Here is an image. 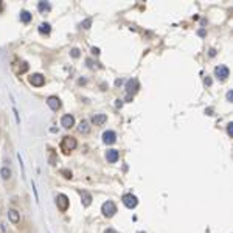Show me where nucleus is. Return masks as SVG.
<instances>
[{"mask_svg": "<svg viewBox=\"0 0 233 233\" xmlns=\"http://www.w3.org/2000/svg\"><path fill=\"white\" fill-rule=\"evenodd\" d=\"M227 132H228L230 137L233 135V123H228V124H227Z\"/></svg>", "mask_w": 233, "mask_h": 233, "instance_id": "27", "label": "nucleus"}, {"mask_svg": "<svg viewBox=\"0 0 233 233\" xmlns=\"http://www.w3.org/2000/svg\"><path fill=\"white\" fill-rule=\"evenodd\" d=\"M90 121L95 126H103L107 121V115H104V113H95V115H92Z\"/></svg>", "mask_w": 233, "mask_h": 233, "instance_id": "9", "label": "nucleus"}, {"mask_svg": "<svg viewBox=\"0 0 233 233\" xmlns=\"http://www.w3.org/2000/svg\"><path fill=\"white\" fill-rule=\"evenodd\" d=\"M123 204H124V207H128V208H135L137 207V204H138V199H137V196H134L132 193H129V194H124L123 196Z\"/></svg>", "mask_w": 233, "mask_h": 233, "instance_id": "3", "label": "nucleus"}, {"mask_svg": "<svg viewBox=\"0 0 233 233\" xmlns=\"http://www.w3.org/2000/svg\"><path fill=\"white\" fill-rule=\"evenodd\" d=\"M76 146H78L76 138H75V137H70V135L64 137V138H62V142H61V149H62V152H64V154H68L70 151H75V149H76Z\"/></svg>", "mask_w": 233, "mask_h": 233, "instance_id": "1", "label": "nucleus"}, {"mask_svg": "<svg viewBox=\"0 0 233 233\" xmlns=\"http://www.w3.org/2000/svg\"><path fill=\"white\" fill-rule=\"evenodd\" d=\"M90 25H92V17H87L86 20H82V23H81V27L84 28V30H89L90 28Z\"/></svg>", "mask_w": 233, "mask_h": 233, "instance_id": "21", "label": "nucleus"}, {"mask_svg": "<svg viewBox=\"0 0 233 233\" xmlns=\"http://www.w3.org/2000/svg\"><path fill=\"white\" fill-rule=\"evenodd\" d=\"M138 79H135V78H132V79H129L128 82H126V92H128V95H131V97H134V93L138 90Z\"/></svg>", "mask_w": 233, "mask_h": 233, "instance_id": "7", "label": "nucleus"}, {"mask_svg": "<svg viewBox=\"0 0 233 233\" xmlns=\"http://www.w3.org/2000/svg\"><path fill=\"white\" fill-rule=\"evenodd\" d=\"M61 174L65 177V179H72V171H68V170H61Z\"/></svg>", "mask_w": 233, "mask_h": 233, "instance_id": "22", "label": "nucleus"}, {"mask_svg": "<svg viewBox=\"0 0 233 233\" xmlns=\"http://www.w3.org/2000/svg\"><path fill=\"white\" fill-rule=\"evenodd\" d=\"M61 126L65 128V129L73 128V126H75V118H73V115H70V113L64 115L62 118H61Z\"/></svg>", "mask_w": 233, "mask_h": 233, "instance_id": "8", "label": "nucleus"}, {"mask_svg": "<svg viewBox=\"0 0 233 233\" xmlns=\"http://www.w3.org/2000/svg\"><path fill=\"white\" fill-rule=\"evenodd\" d=\"M92 53L95 55V56H98V55H100V48H97V47H93V48H92Z\"/></svg>", "mask_w": 233, "mask_h": 233, "instance_id": "30", "label": "nucleus"}, {"mask_svg": "<svg viewBox=\"0 0 233 233\" xmlns=\"http://www.w3.org/2000/svg\"><path fill=\"white\" fill-rule=\"evenodd\" d=\"M8 218H10V221L13 224H19L20 222V213L16 212V210H10V212H8Z\"/></svg>", "mask_w": 233, "mask_h": 233, "instance_id": "13", "label": "nucleus"}, {"mask_svg": "<svg viewBox=\"0 0 233 233\" xmlns=\"http://www.w3.org/2000/svg\"><path fill=\"white\" fill-rule=\"evenodd\" d=\"M68 204H70V201H68V197L65 194H58L56 196V205H58V208L61 210V212H67Z\"/></svg>", "mask_w": 233, "mask_h": 233, "instance_id": "4", "label": "nucleus"}, {"mask_svg": "<svg viewBox=\"0 0 233 233\" xmlns=\"http://www.w3.org/2000/svg\"><path fill=\"white\" fill-rule=\"evenodd\" d=\"M215 73H216V76H218L221 81H225V79L230 76V70H228L225 65H218V67L215 68Z\"/></svg>", "mask_w": 233, "mask_h": 233, "instance_id": "5", "label": "nucleus"}, {"mask_svg": "<svg viewBox=\"0 0 233 233\" xmlns=\"http://www.w3.org/2000/svg\"><path fill=\"white\" fill-rule=\"evenodd\" d=\"M227 101H230V103L233 101V92H231V90L227 92Z\"/></svg>", "mask_w": 233, "mask_h": 233, "instance_id": "28", "label": "nucleus"}, {"mask_svg": "<svg viewBox=\"0 0 233 233\" xmlns=\"http://www.w3.org/2000/svg\"><path fill=\"white\" fill-rule=\"evenodd\" d=\"M20 20H22L23 23H28V22L31 20V14H30L28 11H25V10L20 11Z\"/></svg>", "mask_w": 233, "mask_h": 233, "instance_id": "18", "label": "nucleus"}, {"mask_svg": "<svg viewBox=\"0 0 233 233\" xmlns=\"http://www.w3.org/2000/svg\"><path fill=\"white\" fill-rule=\"evenodd\" d=\"M0 174H2V179H3V180H8V179L11 177V170H10L8 166H3L2 170H0Z\"/></svg>", "mask_w": 233, "mask_h": 233, "instance_id": "19", "label": "nucleus"}, {"mask_svg": "<svg viewBox=\"0 0 233 233\" xmlns=\"http://www.w3.org/2000/svg\"><path fill=\"white\" fill-rule=\"evenodd\" d=\"M104 233H116V230H113V228H107Z\"/></svg>", "mask_w": 233, "mask_h": 233, "instance_id": "31", "label": "nucleus"}, {"mask_svg": "<svg viewBox=\"0 0 233 233\" xmlns=\"http://www.w3.org/2000/svg\"><path fill=\"white\" fill-rule=\"evenodd\" d=\"M47 104L52 110H59L61 109V100L58 97H48L47 98Z\"/></svg>", "mask_w": 233, "mask_h": 233, "instance_id": "11", "label": "nucleus"}, {"mask_svg": "<svg viewBox=\"0 0 233 233\" xmlns=\"http://www.w3.org/2000/svg\"><path fill=\"white\" fill-rule=\"evenodd\" d=\"M70 55H72L73 58H79V55H81V53H79V50H78V48H73L72 52H70Z\"/></svg>", "mask_w": 233, "mask_h": 233, "instance_id": "26", "label": "nucleus"}, {"mask_svg": "<svg viewBox=\"0 0 233 233\" xmlns=\"http://www.w3.org/2000/svg\"><path fill=\"white\" fill-rule=\"evenodd\" d=\"M13 113H14V116H16V123L20 124V116H19V112H17L16 107H13Z\"/></svg>", "mask_w": 233, "mask_h": 233, "instance_id": "24", "label": "nucleus"}, {"mask_svg": "<svg viewBox=\"0 0 233 233\" xmlns=\"http://www.w3.org/2000/svg\"><path fill=\"white\" fill-rule=\"evenodd\" d=\"M27 70H28V64H27V62H22V65L19 67V73H25Z\"/></svg>", "mask_w": 233, "mask_h": 233, "instance_id": "23", "label": "nucleus"}, {"mask_svg": "<svg viewBox=\"0 0 233 233\" xmlns=\"http://www.w3.org/2000/svg\"><path fill=\"white\" fill-rule=\"evenodd\" d=\"M48 162H50V165H56L58 163V157L53 149H50V152H48Z\"/></svg>", "mask_w": 233, "mask_h": 233, "instance_id": "20", "label": "nucleus"}, {"mask_svg": "<svg viewBox=\"0 0 233 233\" xmlns=\"http://www.w3.org/2000/svg\"><path fill=\"white\" fill-rule=\"evenodd\" d=\"M31 185H33V191H34V196H36V202L39 204V194H37V188H36V183H34V182H31Z\"/></svg>", "mask_w": 233, "mask_h": 233, "instance_id": "25", "label": "nucleus"}, {"mask_svg": "<svg viewBox=\"0 0 233 233\" xmlns=\"http://www.w3.org/2000/svg\"><path fill=\"white\" fill-rule=\"evenodd\" d=\"M204 84H205V86H208V87H210V86H212V78H210V76H207V78H205V79H204Z\"/></svg>", "mask_w": 233, "mask_h": 233, "instance_id": "29", "label": "nucleus"}, {"mask_svg": "<svg viewBox=\"0 0 233 233\" xmlns=\"http://www.w3.org/2000/svg\"><path fill=\"white\" fill-rule=\"evenodd\" d=\"M81 202H82L84 207H89L92 204V194L89 191H82L81 193Z\"/></svg>", "mask_w": 233, "mask_h": 233, "instance_id": "14", "label": "nucleus"}, {"mask_svg": "<svg viewBox=\"0 0 233 233\" xmlns=\"http://www.w3.org/2000/svg\"><path fill=\"white\" fill-rule=\"evenodd\" d=\"M101 213H103L106 218H112V216L116 213V205H115L112 201H106V202L101 205Z\"/></svg>", "mask_w": 233, "mask_h": 233, "instance_id": "2", "label": "nucleus"}, {"mask_svg": "<svg viewBox=\"0 0 233 233\" xmlns=\"http://www.w3.org/2000/svg\"><path fill=\"white\" fill-rule=\"evenodd\" d=\"M138 233H143V231H138Z\"/></svg>", "mask_w": 233, "mask_h": 233, "instance_id": "32", "label": "nucleus"}, {"mask_svg": "<svg viewBox=\"0 0 233 233\" xmlns=\"http://www.w3.org/2000/svg\"><path fill=\"white\" fill-rule=\"evenodd\" d=\"M37 10H39V13L45 14V13H48L52 10V6H50V3H47V2H39L37 3Z\"/></svg>", "mask_w": 233, "mask_h": 233, "instance_id": "16", "label": "nucleus"}, {"mask_svg": "<svg viewBox=\"0 0 233 233\" xmlns=\"http://www.w3.org/2000/svg\"><path fill=\"white\" fill-rule=\"evenodd\" d=\"M39 33L40 34H50V31H52V27H50V23H40V25H39Z\"/></svg>", "mask_w": 233, "mask_h": 233, "instance_id": "17", "label": "nucleus"}, {"mask_svg": "<svg viewBox=\"0 0 233 233\" xmlns=\"http://www.w3.org/2000/svg\"><path fill=\"white\" fill-rule=\"evenodd\" d=\"M106 159H107L109 163H116V160L120 159V154H118V151H116V149H109L106 152Z\"/></svg>", "mask_w": 233, "mask_h": 233, "instance_id": "12", "label": "nucleus"}, {"mask_svg": "<svg viewBox=\"0 0 233 233\" xmlns=\"http://www.w3.org/2000/svg\"><path fill=\"white\" fill-rule=\"evenodd\" d=\"M28 81H30V84L34 86V87H42V86L45 84V78H44L40 73H33V75L28 78Z\"/></svg>", "mask_w": 233, "mask_h": 233, "instance_id": "6", "label": "nucleus"}, {"mask_svg": "<svg viewBox=\"0 0 233 233\" xmlns=\"http://www.w3.org/2000/svg\"><path fill=\"white\" fill-rule=\"evenodd\" d=\"M78 131H79L81 134H89V132H90L89 121H87V120H81V121H79V126H78Z\"/></svg>", "mask_w": 233, "mask_h": 233, "instance_id": "15", "label": "nucleus"}, {"mask_svg": "<svg viewBox=\"0 0 233 233\" xmlns=\"http://www.w3.org/2000/svg\"><path fill=\"white\" fill-rule=\"evenodd\" d=\"M103 142H104L106 145H113V143L116 142V134H115L113 131H106V132L103 134Z\"/></svg>", "mask_w": 233, "mask_h": 233, "instance_id": "10", "label": "nucleus"}]
</instances>
